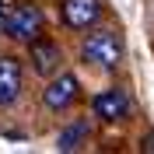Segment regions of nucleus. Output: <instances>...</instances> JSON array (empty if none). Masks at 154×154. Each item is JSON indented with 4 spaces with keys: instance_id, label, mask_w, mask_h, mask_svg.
<instances>
[{
    "instance_id": "1",
    "label": "nucleus",
    "mask_w": 154,
    "mask_h": 154,
    "mask_svg": "<svg viewBox=\"0 0 154 154\" xmlns=\"http://www.w3.org/2000/svg\"><path fill=\"white\" fill-rule=\"evenodd\" d=\"M0 25H4V32L11 38L32 42V38H38L46 18H42V11L35 4H11V7H0Z\"/></svg>"
},
{
    "instance_id": "5",
    "label": "nucleus",
    "mask_w": 154,
    "mask_h": 154,
    "mask_svg": "<svg viewBox=\"0 0 154 154\" xmlns=\"http://www.w3.org/2000/svg\"><path fill=\"white\" fill-rule=\"evenodd\" d=\"M32 67H35V74L49 77L60 70V60H63V53H60L56 42H38V38H32Z\"/></svg>"
},
{
    "instance_id": "2",
    "label": "nucleus",
    "mask_w": 154,
    "mask_h": 154,
    "mask_svg": "<svg viewBox=\"0 0 154 154\" xmlns=\"http://www.w3.org/2000/svg\"><path fill=\"white\" fill-rule=\"evenodd\" d=\"M84 60H95L102 67H116V63L123 60V42H119V35H116L112 28L91 32L88 42H84Z\"/></svg>"
},
{
    "instance_id": "7",
    "label": "nucleus",
    "mask_w": 154,
    "mask_h": 154,
    "mask_svg": "<svg viewBox=\"0 0 154 154\" xmlns=\"http://www.w3.org/2000/svg\"><path fill=\"white\" fill-rule=\"evenodd\" d=\"M102 7H98V0H67L63 4V21H67L70 28H88V25H95Z\"/></svg>"
},
{
    "instance_id": "6",
    "label": "nucleus",
    "mask_w": 154,
    "mask_h": 154,
    "mask_svg": "<svg viewBox=\"0 0 154 154\" xmlns=\"http://www.w3.org/2000/svg\"><path fill=\"white\" fill-rule=\"evenodd\" d=\"M21 95V63L0 56V105H11Z\"/></svg>"
},
{
    "instance_id": "8",
    "label": "nucleus",
    "mask_w": 154,
    "mask_h": 154,
    "mask_svg": "<svg viewBox=\"0 0 154 154\" xmlns=\"http://www.w3.org/2000/svg\"><path fill=\"white\" fill-rule=\"evenodd\" d=\"M84 133H88V126H84V123H74L70 130H63V133H60V151H74L77 140H81Z\"/></svg>"
},
{
    "instance_id": "4",
    "label": "nucleus",
    "mask_w": 154,
    "mask_h": 154,
    "mask_svg": "<svg viewBox=\"0 0 154 154\" xmlns=\"http://www.w3.org/2000/svg\"><path fill=\"white\" fill-rule=\"evenodd\" d=\"M95 116H102L105 123L126 119V116H130V98H126V91H119V88L102 91V95L95 98Z\"/></svg>"
},
{
    "instance_id": "3",
    "label": "nucleus",
    "mask_w": 154,
    "mask_h": 154,
    "mask_svg": "<svg viewBox=\"0 0 154 154\" xmlns=\"http://www.w3.org/2000/svg\"><path fill=\"white\" fill-rule=\"evenodd\" d=\"M77 91H81V84H77L74 74H60L56 81H49L46 95H42V102H46V109H53V112H63V109L74 105Z\"/></svg>"
}]
</instances>
